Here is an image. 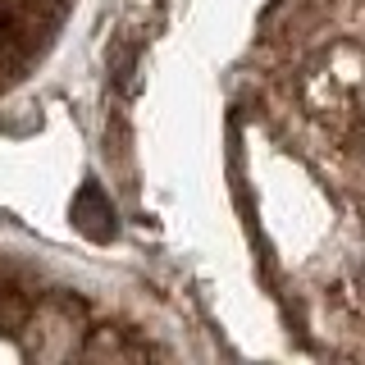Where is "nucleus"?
<instances>
[{"mask_svg": "<svg viewBox=\"0 0 365 365\" xmlns=\"http://www.w3.org/2000/svg\"><path fill=\"white\" fill-rule=\"evenodd\" d=\"M73 220H78V228H83V233H91V237H110V233H114V215H110V205H106V197H101L96 182H87V187L78 192Z\"/></svg>", "mask_w": 365, "mask_h": 365, "instance_id": "f257e3e1", "label": "nucleus"}, {"mask_svg": "<svg viewBox=\"0 0 365 365\" xmlns=\"http://www.w3.org/2000/svg\"><path fill=\"white\" fill-rule=\"evenodd\" d=\"M28 292L14 288V283L0 274V334H19L23 324H28Z\"/></svg>", "mask_w": 365, "mask_h": 365, "instance_id": "f03ea898", "label": "nucleus"}]
</instances>
